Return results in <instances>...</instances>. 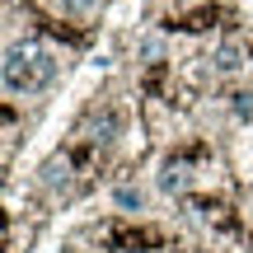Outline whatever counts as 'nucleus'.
I'll use <instances>...</instances> for the list:
<instances>
[{"instance_id": "1", "label": "nucleus", "mask_w": 253, "mask_h": 253, "mask_svg": "<svg viewBox=\"0 0 253 253\" xmlns=\"http://www.w3.org/2000/svg\"><path fill=\"white\" fill-rule=\"evenodd\" d=\"M61 71H66V61H61V52L47 42V33L9 38V47H5V94H9V103L47 94Z\"/></svg>"}, {"instance_id": "2", "label": "nucleus", "mask_w": 253, "mask_h": 253, "mask_svg": "<svg viewBox=\"0 0 253 253\" xmlns=\"http://www.w3.org/2000/svg\"><path fill=\"white\" fill-rule=\"evenodd\" d=\"M126 122H131V113H126L122 99H113V94H94V99L84 103V113L75 118L71 141H66V145H75L80 155H89L94 164H103V169H108L118 141L126 136Z\"/></svg>"}, {"instance_id": "3", "label": "nucleus", "mask_w": 253, "mask_h": 253, "mask_svg": "<svg viewBox=\"0 0 253 253\" xmlns=\"http://www.w3.org/2000/svg\"><path fill=\"white\" fill-rule=\"evenodd\" d=\"M113 207H118L122 216H141L145 211V188L136 183L131 169H122L118 178H113Z\"/></svg>"}, {"instance_id": "4", "label": "nucleus", "mask_w": 253, "mask_h": 253, "mask_svg": "<svg viewBox=\"0 0 253 253\" xmlns=\"http://www.w3.org/2000/svg\"><path fill=\"white\" fill-rule=\"evenodd\" d=\"M183 253H230L225 244H220V239L216 235H207V239H197V244H188V249H183Z\"/></svg>"}, {"instance_id": "5", "label": "nucleus", "mask_w": 253, "mask_h": 253, "mask_svg": "<svg viewBox=\"0 0 253 253\" xmlns=\"http://www.w3.org/2000/svg\"><path fill=\"white\" fill-rule=\"evenodd\" d=\"M239 225H244L249 235H253V188L244 192V197H239Z\"/></svg>"}]
</instances>
